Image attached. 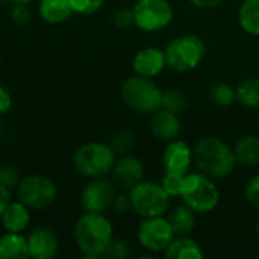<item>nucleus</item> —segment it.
<instances>
[{
    "instance_id": "20e7f679",
    "label": "nucleus",
    "mask_w": 259,
    "mask_h": 259,
    "mask_svg": "<svg viewBox=\"0 0 259 259\" xmlns=\"http://www.w3.org/2000/svg\"><path fill=\"white\" fill-rule=\"evenodd\" d=\"M179 197L182 203L190 206L196 214L212 212L220 203V191L214 179L202 171L185 175L184 188Z\"/></svg>"
},
{
    "instance_id": "2eb2a0df",
    "label": "nucleus",
    "mask_w": 259,
    "mask_h": 259,
    "mask_svg": "<svg viewBox=\"0 0 259 259\" xmlns=\"http://www.w3.org/2000/svg\"><path fill=\"white\" fill-rule=\"evenodd\" d=\"M167 67L165 53L158 47H146L137 52L132 59V68L135 74L144 77H155L161 74Z\"/></svg>"
},
{
    "instance_id": "72a5a7b5",
    "label": "nucleus",
    "mask_w": 259,
    "mask_h": 259,
    "mask_svg": "<svg viewBox=\"0 0 259 259\" xmlns=\"http://www.w3.org/2000/svg\"><path fill=\"white\" fill-rule=\"evenodd\" d=\"M11 18L18 26L27 24L29 20H30V9H29V6L27 5H14V8L11 11Z\"/></svg>"
},
{
    "instance_id": "c85d7f7f",
    "label": "nucleus",
    "mask_w": 259,
    "mask_h": 259,
    "mask_svg": "<svg viewBox=\"0 0 259 259\" xmlns=\"http://www.w3.org/2000/svg\"><path fill=\"white\" fill-rule=\"evenodd\" d=\"M68 3L73 9V14L91 15L102 9L105 0H68Z\"/></svg>"
},
{
    "instance_id": "aec40b11",
    "label": "nucleus",
    "mask_w": 259,
    "mask_h": 259,
    "mask_svg": "<svg viewBox=\"0 0 259 259\" xmlns=\"http://www.w3.org/2000/svg\"><path fill=\"white\" fill-rule=\"evenodd\" d=\"M234 153L237 164L241 167H256L259 165V137L258 135H243L234 146Z\"/></svg>"
},
{
    "instance_id": "ddd939ff",
    "label": "nucleus",
    "mask_w": 259,
    "mask_h": 259,
    "mask_svg": "<svg viewBox=\"0 0 259 259\" xmlns=\"http://www.w3.org/2000/svg\"><path fill=\"white\" fill-rule=\"evenodd\" d=\"M194 164L193 149L182 140H173L167 143L162 152V167L164 171L187 175Z\"/></svg>"
},
{
    "instance_id": "412c9836",
    "label": "nucleus",
    "mask_w": 259,
    "mask_h": 259,
    "mask_svg": "<svg viewBox=\"0 0 259 259\" xmlns=\"http://www.w3.org/2000/svg\"><path fill=\"white\" fill-rule=\"evenodd\" d=\"M196 212L187 206L185 203L178 205L175 208H170L167 212V219L175 231L176 235H188L196 226Z\"/></svg>"
},
{
    "instance_id": "a19ab883",
    "label": "nucleus",
    "mask_w": 259,
    "mask_h": 259,
    "mask_svg": "<svg viewBox=\"0 0 259 259\" xmlns=\"http://www.w3.org/2000/svg\"><path fill=\"white\" fill-rule=\"evenodd\" d=\"M0 64H2V53H0Z\"/></svg>"
},
{
    "instance_id": "79ce46f5",
    "label": "nucleus",
    "mask_w": 259,
    "mask_h": 259,
    "mask_svg": "<svg viewBox=\"0 0 259 259\" xmlns=\"http://www.w3.org/2000/svg\"><path fill=\"white\" fill-rule=\"evenodd\" d=\"M3 2H6V0H0V3H3Z\"/></svg>"
},
{
    "instance_id": "2f4dec72",
    "label": "nucleus",
    "mask_w": 259,
    "mask_h": 259,
    "mask_svg": "<svg viewBox=\"0 0 259 259\" xmlns=\"http://www.w3.org/2000/svg\"><path fill=\"white\" fill-rule=\"evenodd\" d=\"M244 197L246 200L259 209V175H255L253 178L249 179L244 188Z\"/></svg>"
},
{
    "instance_id": "e433bc0d",
    "label": "nucleus",
    "mask_w": 259,
    "mask_h": 259,
    "mask_svg": "<svg viewBox=\"0 0 259 259\" xmlns=\"http://www.w3.org/2000/svg\"><path fill=\"white\" fill-rule=\"evenodd\" d=\"M9 203H11V190L0 185V215Z\"/></svg>"
},
{
    "instance_id": "f704fd0d",
    "label": "nucleus",
    "mask_w": 259,
    "mask_h": 259,
    "mask_svg": "<svg viewBox=\"0 0 259 259\" xmlns=\"http://www.w3.org/2000/svg\"><path fill=\"white\" fill-rule=\"evenodd\" d=\"M112 208L115 209V212L118 214H126L129 211H132V203H131V197H129V191L127 193H121L117 194L112 203Z\"/></svg>"
},
{
    "instance_id": "6e6552de",
    "label": "nucleus",
    "mask_w": 259,
    "mask_h": 259,
    "mask_svg": "<svg viewBox=\"0 0 259 259\" xmlns=\"http://www.w3.org/2000/svg\"><path fill=\"white\" fill-rule=\"evenodd\" d=\"M18 200L30 211H44L50 208L58 196L56 185L52 179L42 175H27L17 187Z\"/></svg>"
},
{
    "instance_id": "f8f14e48",
    "label": "nucleus",
    "mask_w": 259,
    "mask_h": 259,
    "mask_svg": "<svg viewBox=\"0 0 259 259\" xmlns=\"http://www.w3.org/2000/svg\"><path fill=\"white\" fill-rule=\"evenodd\" d=\"M111 173H112V179L115 185H118L124 191L132 190L135 185L144 181V165L140 158L131 153L121 155L115 161Z\"/></svg>"
},
{
    "instance_id": "dca6fc26",
    "label": "nucleus",
    "mask_w": 259,
    "mask_h": 259,
    "mask_svg": "<svg viewBox=\"0 0 259 259\" xmlns=\"http://www.w3.org/2000/svg\"><path fill=\"white\" fill-rule=\"evenodd\" d=\"M181 120L179 115L175 112H170L164 108L158 109L152 114L150 118V132L155 138L159 141H173L181 134Z\"/></svg>"
},
{
    "instance_id": "a878e982",
    "label": "nucleus",
    "mask_w": 259,
    "mask_h": 259,
    "mask_svg": "<svg viewBox=\"0 0 259 259\" xmlns=\"http://www.w3.org/2000/svg\"><path fill=\"white\" fill-rule=\"evenodd\" d=\"M161 108L179 115L188 108V97L181 90L168 88V90L162 91V105H161Z\"/></svg>"
},
{
    "instance_id": "f03ea898",
    "label": "nucleus",
    "mask_w": 259,
    "mask_h": 259,
    "mask_svg": "<svg viewBox=\"0 0 259 259\" xmlns=\"http://www.w3.org/2000/svg\"><path fill=\"white\" fill-rule=\"evenodd\" d=\"M193 156L197 170L212 179L228 178L238 165L234 147L219 137H205L199 140L193 147Z\"/></svg>"
},
{
    "instance_id": "9d476101",
    "label": "nucleus",
    "mask_w": 259,
    "mask_h": 259,
    "mask_svg": "<svg viewBox=\"0 0 259 259\" xmlns=\"http://www.w3.org/2000/svg\"><path fill=\"white\" fill-rule=\"evenodd\" d=\"M175 237L176 234L168 219L164 215L143 219L137 231L138 243L152 253H164Z\"/></svg>"
},
{
    "instance_id": "bb28decb",
    "label": "nucleus",
    "mask_w": 259,
    "mask_h": 259,
    "mask_svg": "<svg viewBox=\"0 0 259 259\" xmlns=\"http://www.w3.org/2000/svg\"><path fill=\"white\" fill-rule=\"evenodd\" d=\"M137 144V138H135V134L131 132V131H121V132H117L109 146L112 147V150L115 152V155H127L134 150Z\"/></svg>"
},
{
    "instance_id": "7c9ffc66",
    "label": "nucleus",
    "mask_w": 259,
    "mask_h": 259,
    "mask_svg": "<svg viewBox=\"0 0 259 259\" xmlns=\"http://www.w3.org/2000/svg\"><path fill=\"white\" fill-rule=\"evenodd\" d=\"M129 256V246L121 240H112L103 255V258L109 259H124Z\"/></svg>"
},
{
    "instance_id": "c9c22d12",
    "label": "nucleus",
    "mask_w": 259,
    "mask_h": 259,
    "mask_svg": "<svg viewBox=\"0 0 259 259\" xmlns=\"http://www.w3.org/2000/svg\"><path fill=\"white\" fill-rule=\"evenodd\" d=\"M12 106V97L9 94V91L0 85V115H5Z\"/></svg>"
},
{
    "instance_id": "ea45409f",
    "label": "nucleus",
    "mask_w": 259,
    "mask_h": 259,
    "mask_svg": "<svg viewBox=\"0 0 259 259\" xmlns=\"http://www.w3.org/2000/svg\"><path fill=\"white\" fill-rule=\"evenodd\" d=\"M255 235H256V238L259 240V217L258 220H256V225H255Z\"/></svg>"
},
{
    "instance_id": "f257e3e1",
    "label": "nucleus",
    "mask_w": 259,
    "mask_h": 259,
    "mask_svg": "<svg viewBox=\"0 0 259 259\" xmlns=\"http://www.w3.org/2000/svg\"><path fill=\"white\" fill-rule=\"evenodd\" d=\"M74 243L85 258H103L109 243L114 240L112 223L105 214L85 212L74 225Z\"/></svg>"
},
{
    "instance_id": "5701e85b",
    "label": "nucleus",
    "mask_w": 259,
    "mask_h": 259,
    "mask_svg": "<svg viewBox=\"0 0 259 259\" xmlns=\"http://www.w3.org/2000/svg\"><path fill=\"white\" fill-rule=\"evenodd\" d=\"M238 23L246 33L259 36V0H243L238 9Z\"/></svg>"
},
{
    "instance_id": "9b49d317",
    "label": "nucleus",
    "mask_w": 259,
    "mask_h": 259,
    "mask_svg": "<svg viewBox=\"0 0 259 259\" xmlns=\"http://www.w3.org/2000/svg\"><path fill=\"white\" fill-rule=\"evenodd\" d=\"M115 196V182L106 178H94L90 179L80 193V206L85 212L105 214L112 206Z\"/></svg>"
},
{
    "instance_id": "423d86ee",
    "label": "nucleus",
    "mask_w": 259,
    "mask_h": 259,
    "mask_svg": "<svg viewBox=\"0 0 259 259\" xmlns=\"http://www.w3.org/2000/svg\"><path fill=\"white\" fill-rule=\"evenodd\" d=\"M115 161L117 155L112 147L109 144L97 141L80 146L73 156L74 168L88 179L105 178L108 173L112 171Z\"/></svg>"
},
{
    "instance_id": "a211bd4d",
    "label": "nucleus",
    "mask_w": 259,
    "mask_h": 259,
    "mask_svg": "<svg viewBox=\"0 0 259 259\" xmlns=\"http://www.w3.org/2000/svg\"><path fill=\"white\" fill-rule=\"evenodd\" d=\"M164 256L167 259H203L205 252L200 244L188 235H176L165 249Z\"/></svg>"
},
{
    "instance_id": "4468645a",
    "label": "nucleus",
    "mask_w": 259,
    "mask_h": 259,
    "mask_svg": "<svg viewBox=\"0 0 259 259\" xmlns=\"http://www.w3.org/2000/svg\"><path fill=\"white\" fill-rule=\"evenodd\" d=\"M26 238L30 258L52 259L59 252V240L49 228H36Z\"/></svg>"
},
{
    "instance_id": "7ed1b4c3",
    "label": "nucleus",
    "mask_w": 259,
    "mask_h": 259,
    "mask_svg": "<svg viewBox=\"0 0 259 259\" xmlns=\"http://www.w3.org/2000/svg\"><path fill=\"white\" fill-rule=\"evenodd\" d=\"M123 103L137 114H153L161 109L162 90L152 80V77L131 76L120 90Z\"/></svg>"
},
{
    "instance_id": "f3484780",
    "label": "nucleus",
    "mask_w": 259,
    "mask_h": 259,
    "mask_svg": "<svg viewBox=\"0 0 259 259\" xmlns=\"http://www.w3.org/2000/svg\"><path fill=\"white\" fill-rule=\"evenodd\" d=\"M2 226L6 232L23 234L30 223V209L20 200H11L0 215Z\"/></svg>"
},
{
    "instance_id": "39448f33",
    "label": "nucleus",
    "mask_w": 259,
    "mask_h": 259,
    "mask_svg": "<svg viewBox=\"0 0 259 259\" xmlns=\"http://www.w3.org/2000/svg\"><path fill=\"white\" fill-rule=\"evenodd\" d=\"M167 67L178 73L197 68L206 53V44L199 35H181L173 38L164 49Z\"/></svg>"
},
{
    "instance_id": "473e14b6",
    "label": "nucleus",
    "mask_w": 259,
    "mask_h": 259,
    "mask_svg": "<svg viewBox=\"0 0 259 259\" xmlns=\"http://www.w3.org/2000/svg\"><path fill=\"white\" fill-rule=\"evenodd\" d=\"M114 24L118 27V29H131L135 26V17H134V11L132 9H120L115 17H114Z\"/></svg>"
},
{
    "instance_id": "4be33fe9",
    "label": "nucleus",
    "mask_w": 259,
    "mask_h": 259,
    "mask_svg": "<svg viewBox=\"0 0 259 259\" xmlns=\"http://www.w3.org/2000/svg\"><path fill=\"white\" fill-rule=\"evenodd\" d=\"M38 14L44 21L59 24L71 17L73 9L68 0H41L38 5Z\"/></svg>"
},
{
    "instance_id": "4c0bfd02",
    "label": "nucleus",
    "mask_w": 259,
    "mask_h": 259,
    "mask_svg": "<svg viewBox=\"0 0 259 259\" xmlns=\"http://www.w3.org/2000/svg\"><path fill=\"white\" fill-rule=\"evenodd\" d=\"M196 8H200V9H212V8H217L223 0H190Z\"/></svg>"
},
{
    "instance_id": "b1692460",
    "label": "nucleus",
    "mask_w": 259,
    "mask_h": 259,
    "mask_svg": "<svg viewBox=\"0 0 259 259\" xmlns=\"http://www.w3.org/2000/svg\"><path fill=\"white\" fill-rule=\"evenodd\" d=\"M237 93V102L249 109H258L259 108V77L249 76L244 77L238 87L235 88Z\"/></svg>"
},
{
    "instance_id": "1a4fd4ad",
    "label": "nucleus",
    "mask_w": 259,
    "mask_h": 259,
    "mask_svg": "<svg viewBox=\"0 0 259 259\" xmlns=\"http://www.w3.org/2000/svg\"><path fill=\"white\" fill-rule=\"evenodd\" d=\"M132 11L135 26L149 33L164 30L175 18V9L168 0H137Z\"/></svg>"
},
{
    "instance_id": "cd10ccee",
    "label": "nucleus",
    "mask_w": 259,
    "mask_h": 259,
    "mask_svg": "<svg viewBox=\"0 0 259 259\" xmlns=\"http://www.w3.org/2000/svg\"><path fill=\"white\" fill-rule=\"evenodd\" d=\"M184 181H185V175L164 171V178H162L161 184L170 197H179L182 193V188H184Z\"/></svg>"
},
{
    "instance_id": "6ab92c4d",
    "label": "nucleus",
    "mask_w": 259,
    "mask_h": 259,
    "mask_svg": "<svg viewBox=\"0 0 259 259\" xmlns=\"http://www.w3.org/2000/svg\"><path fill=\"white\" fill-rule=\"evenodd\" d=\"M27 238L18 232H6L0 235V259H27Z\"/></svg>"
},
{
    "instance_id": "58836bf2",
    "label": "nucleus",
    "mask_w": 259,
    "mask_h": 259,
    "mask_svg": "<svg viewBox=\"0 0 259 259\" xmlns=\"http://www.w3.org/2000/svg\"><path fill=\"white\" fill-rule=\"evenodd\" d=\"M8 2H11L12 5H29L32 0H8Z\"/></svg>"
},
{
    "instance_id": "c756f323",
    "label": "nucleus",
    "mask_w": 259,
    "mask_h": 259,
    "mask_svg": "<svg viewBox=\"0 0 259 259\" xmlns=\"http://www.w3.org/2000/svg\"><path fill=\"white\" fill-rule=\"evenodd\" d=\"M20 173L12 165H0V185L12 190L17 188L20 184Z\"/></svg>"
},
{
    "instance_id": "393cba45",
    "label": "nucleus",
    "mask_w": 259,
    "mask_h": 259,
    "mask_svg": "<svg viewBox=\"0 0 259 259\" xmlns=\"http://www.w3.org/2000/svg\"><path fill=\"white\" fill-rule=\"evenodd\" d=\"M209 99L219 108H229L237 102L235 88L226 82H215L209 88Z\"/></svg>"
},
{
    "instance_id": "0eeeda50",
    "label": "nucleus",
    "mask_w": 259,
    "mask_h": 259,
    "mask_svg": "<svg viewBox=\"0 0 259 259\" xmlns=\"http://www.w3.org/2000/svg\"><path fill=\"white\" fill-rule=\"evenodd\" d=\"M129 197L132 211L143 219L165 215L171 208V197L164 190L161 182L141 181L138 185L129 190Z\"/></svg>"
}]
</instances>
